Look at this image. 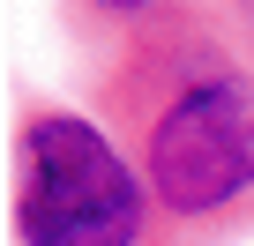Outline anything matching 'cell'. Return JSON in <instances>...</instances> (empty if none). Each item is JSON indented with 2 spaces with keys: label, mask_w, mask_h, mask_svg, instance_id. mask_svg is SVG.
<instances>
[{
  "label": "cell",
  "mask_w": 254,
  "mask_h": 246,
  "mask_svg": "<svg viewBox=\"0 0 254 246\" xmlns=\"http://www.w3.org/2000/svg\"><path fill=\"white\" fill-rule=\"evenodd\" d=\"M150 224V179H135L75 112H38L23 127V187H15V231L23 246H142Z\"/></svg>",
  "instance_id": "1"
},
{
  "label": "cell",
  "mask_w": 254,
  "mask_h": 246,
  "mask_svg": "<svg viewBox=\"0 0 254 246\" xmlns=\"http://www.w3.org/2000/svg\"><path fill=\"white\" fill-rule=\"evenodd\" d=\"M150 194L172 216H217L254 194V75L247 67H194L150 119Z\"/></svg>",
  "instance_id": "2"
},
{
  "label": "cell",
  "mask_w": 254,
  "mask_h": 246,
  "mask_svg": "<svg viewBox=\"0 0 254 246\" xmlns=\"http://www.w3.org/2000/svg\"><path fill=\"white\" fill-rule=\"evenodd\" d=\"M97 8H150V0H97Z\"/></svg>",
  "instance_id": "3"
}]
</instances>
